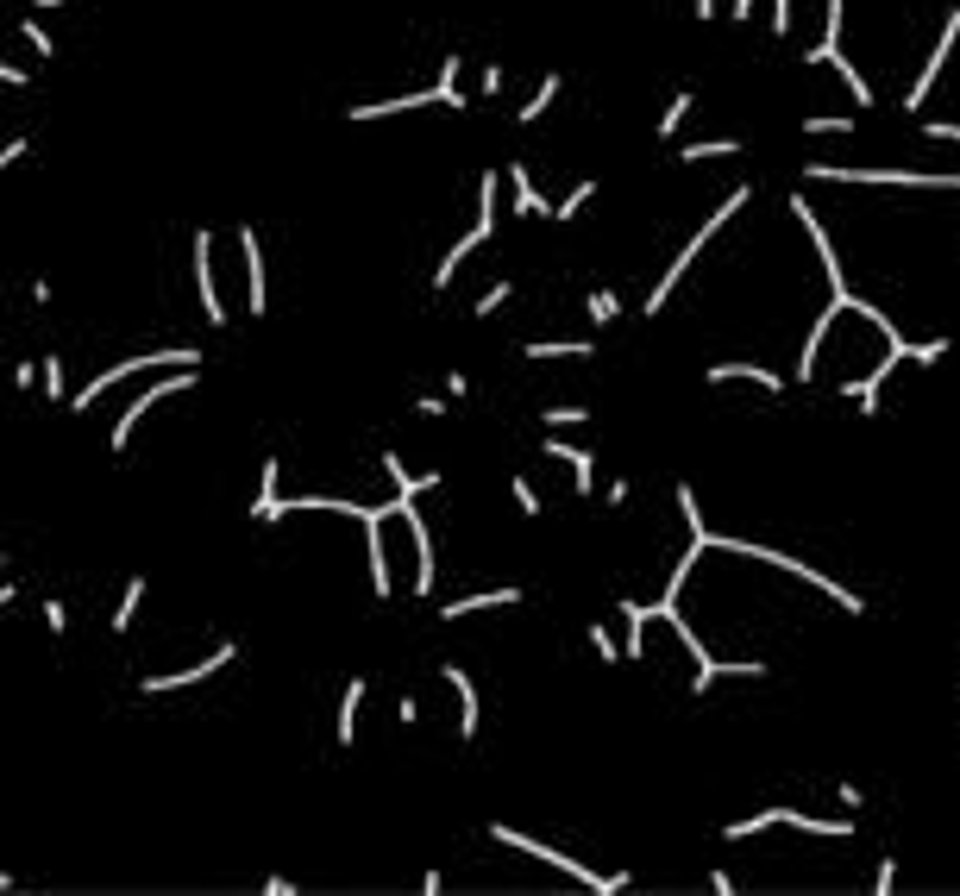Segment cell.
I'll return each instance as SVG.
<instances>
[{
	"instance_id": "cell-49",
	"label": "cell",
	"mask_w": 960,
	"mask_h": 896,
	"mask_svg": "<svg viewBox=\"0 0 960 896\" xmlns=\"http://www.w3.org/2000/svg\"><path fill=\"white\" fill-rule=\"evenodd\" d=\"M603 501H609V508H622V501H628V476H615V483L603 489Z\"/></svg>"
},
{
	"instance_id": "cell-27",
	"label": "cell",
	"mask_w": 960,
	"mask_h": 896,
	"mask_svg": "<svg viewBox=\"0 0 960 896\" xmlns=\"http://www.w3.org/2000/svg\"><path fill=\"white\" fill-rule=\"evenodd\" d=\"M20 38H26V50L38 57V63H51L57 57V38H51V25H45V13H20Z\"/></svg>"
},
{
	"instance_id": "cell-52",
	"label": "cell",
	"mask_w": 960,
	"mask_h": 896,
	"mask_svg": "<svg viewBox=\"0 0 960 896\" xmlns=\"http://www.w3.org/2000/svg\"><path fill=\"white\" fill-rule=\"evenodd\" d=\"M691 13L697 20H722V0H691Z\"/></svg>"
},
{
	"instance_id": "cell-44",
	"label": "cell",
	"mask_w": 960,
	"mask_h": 896,
	"mask_svg": "<svg viewBox=\"0 0 960 896\" xmlns=\"http://www.w3.org/2000/svg\"><path fill=\"white\" fill-rule=\"evenodd\" d=\"M32 383H38V371H32V358H20V364H13V389L32 396Z\"/></svg>"
},
{
	"instance_id": "cell-37",
	"label": "cell",
	"mask_w": 960,
	"mask_h": 896,
	"mask_svg": "<svg viewBox=\"0 0 960 896\" xmlns=\"http://www.w3.org/2000/svg\"><path fill=\"white\" fill-rule=\"evenodd\" d=\"M772 13H766V25H772V38H791V25H797V13H791V0H766Z\"/></svg>"
},
{
	"instance_id": "cell-45",
	"label": "cell",
	"mask_w": 960,
	"mask_h": 896,
	"mask_svg": "<svg viewBox=\"0 0 960 896\" xmlns=\"http://www.w3.org/2000/svg\"><path fill=\"white\" fill-rule=\"evenodd\" d=\"M396 722H403V727L421 722V697H396Z\"/></svg>"
},
{
	"instance_id": "cell-7",
	"label": "cell",
	"mask_w": 960,
	"mask_h": 896,
	"mask_svg": "<svg viewBox=\"0 0 960 896\" xmlns=\"http://www.w3.org/2000/svg\"><path fill=\"white\" fill-rule=\"evenodd\" d=\"M195 376H202V371H164V376L152 383V389H145V396H132L127 408H120V421H113V433H107V446L127 458V451H132V433H139V421L152 414L157 401H170V396H182V389H195Z\"/></svg>"
},
{
	"instance_id": "cell-8",
	"label": "cell",
	"mask_w": 960,
	"mask_h": 896,
	"mask_svg": "<svg viewBox=\"0 0 960 896\" xmlns=\"http://www.w3.org/2000/svg\"><path fill=\"white\" fill-rule=\"evenodd\" d=\"M389 521H396V496L364 508V558H371V590L377 602L396 596V571H389Z\"/></svg>"
},
{
	"instance_id": "cell-11",
	"label": "cell",
	"mask_w": 960,
	"mask_h": 896,
	"mask_svg": "<svg viewBox=\"0 0 960 896\" xmlns=\"http://www.w3.org/2000/svg\"><path fill=\"white\" fill-rule=\"evenodd\" d=\"M960 45V7H948V20H941V38H935V50L923 57V70H916V82L904 88V113H923V100H929V88L941 82V70H948V57H955Z\"/></svg>"
},
{
	"instance_id": "cell-40",
	"label": "cell",
	"mask_w": 960,
	"mask_h": 896,
	"mask_svg": "<svg viewBox=\"0 0 960 896\" xmlns=\"http://www.w3.org/2000/svg\"><path fill=\"white\" fill-rule=\"evenodd\" d=\"M26 150H32V138H26V132H13V138H7V145H0V175L13 170V164H20V157H26Z\"/></svg>"
},
{
	"instance_id": "cell-24",
	"label": "cell",
	"mask_w": 960,
	"mask_h": 896,
	"mask_svg": "<svg viewBox=\"0 0 960 896\" xmlns=\"http://www.w3.org/2000/svg\"><path fill=\"white\" fill-rule=\"evenodd\" d=\"M691 113H697V95H691V88H679V95L665 100V113H659V125H653V132H659V145H672V138H679V125L691 120Z\"/></svg>"
},
{
	"instance_id": "cell-19",
	"label": "cell",
	"mask_w": 960,
	"mask_h": 896,
	"mask_svg": "<svg viewBox=\"0 0 960 896\" xmlns=\"http://www.w3.org/2000/svg\"><path fill=\"white\" fill-rule=\"evenodd\" d=\"M145 596H152V577L132 571V577H127V590H120V608L107 615V633H113V640H127L132 627H139V615H145Z\"/></svg>"
},
{
	"instance_id": "cell-13",
	"label": "cell",
	"mask_w": 960,
	"mask_h": 896,
	"mask_svg": "<svg viewBox=\"0 0 960 896\" xmlns=\"http://www.w3.org/2000/svg\"><path fill=\"white\" fill-rule=\"evenodd\" d=\"M239 264H245V314H264L271 307V264H264L257 226H239Z\"/></svg>"
},
{
	"instance_id": "cell-18",
	"label": "cell",
	"mask_w": 960,
	"mask_h": 896,
	"mask_svg": "<svg viewBox=\"0 0 960 896\" xmlns=\"http://www.w3.org/2000/svg\"><path fill=\"white\" fill-rule=\"evenodd\" d=\"M503 175H508V195H515L508 214H521V220H553V201L540 195V182L528 175V164H508Z\"/></svg>"
},
{
	"instance_id": "cell-47",
	"label": "cell",
	"mask_w": 960,
	"mask_h": 896,
	"mask_svg": "<svg viewBox=\"0 0 960 896\" xmlns=\"http://www.w3.org/2000/svg\"><path fill=\"white\" fill-rule=\"evenodd\" d=\"M26 295H32V307H51V295H57V289L45 282V276H32V289H26Z\"/></svg>"
},
{
	"instance_id": "cell-17",
	"label": "cell",
	"mask_w": 960,
	"mask_h": 896,
	"mask_svg": "<svg viewBox=\"0 0 960 896\" xmlns=\"http://www.w3.org/2000/svg\"><path fill=\"white\" fill-rule=\"evenodd\" d=\"M490 608H521V590L503 583V590H483V596H453L433 608V621H465V615H490Z\"/></svg>"
},
{
	"instance_id": "cell-56",
	"label": "cell",
	"mask_w": 960,
	"mask_h": 896,
	"mask_svg": "<svg viewBox=\"0 0 960 896\" xmlns=\"http://www.w3.org/2000/svg\"><path fill=\"white\" fill-rule=\"evenodd\" d=\"M0 571H7V552H0Z\"/></svg>"
},
{
	"instance_id": "cell-25",
	"label": "cell",
	"mask_w": 960,
	"mask_h": 896,
	"mask_svg": "<svg viewBox=\"0 0 960 896\" xmlns=\"http://www.w3.org/2000/svg\"><path fill=\"white\" fill-rule=\"evenodd\" d=\"M458 70H465V57H440V82H433V88H440V100H446V113H465V107H471V100H465V88H458Z\"/></svg>"
},
{
	"instance_id": "cell-55",
	"label": "cell",
	"mask_w": 960,
	"mask_h": 896,
	"mask_svg": "<svg viewBox=\"0 0 960 896\" xmlns=\"http://www.w3.org/2000/svg\"><path fill=\"white\" fill-rule=\"evenodd\" d=\"M0 891H20V877H13V872H0Z\"/></svg>"
},
{
	"instance_id": "cell-43",
	"label": "cell",
	"mask_w": 960,
	"mask_h": 896,
	"mask_svg": "<svg viewBox=\"0 0 960 896\" xmlns=\"http://www.w3.org/2000/svg\"><path fill=\"white\" fill-rule=\"evenodd\" d=\"M722 13H729L734 25H747V20L759 13V0H722Z\"/></svg>"
},
{
	"instance_id": "cell-4",
	"label": "cell",
	"mask_w": 960,
	"mask_h": 896,
	"mask_svg": "<svg viewBox=\"0 0 960 896\" xmlns=\"http://www.w3.org/2000/svg\"><path fill=\"white\" fill-rule=\"evenodd\" d=\"M490 840H496V847H508V852H521V859H533V865H553V872H565L572 884H584V891H597V896L628 891V872H597V865H584V859H572V852L533 840V834H515L508 822H490Z\"/></svg>"
},
{
	"instance_id": "cell-46",
	"label": "cell",
	"mask_w": 960,
	"mask_h": 896,
	"mask_svg": "<svg viewBox=\"0 0 960 896\" xmlns=\"http://www.w3.org/2000/svg\"><path fill=\"white\" fill-rule=\"evenodd\" d=\"M483 100L490 95H503V63H483V88H478Z\"/></svg>"
},
{
	"instance_id": "cell-53",
	"label": "cell",
	"mask_w": 960,
	"mask_h": 896,
	"mask_svg": "<svg viewBox=\"0 0 960 896\" xmlns=\"http://www.w3.org/2000/svg\"><path fill=\"white\" fill-rule=\"evenodd\" d=\"M32 13H63V7H70V0H26Z\"/></svg>"
},
{
	"instance_id": "cell-38",
	"label": "cell",
	"mask_w": 960,
	"mask_h": 896,
	"mask_svg": "<svg viewBox=\"0 0 960 896\" xmlns=\"http://www.w3.org/2000/svg\"><path fill=\"white\" fill-rule=\"evenodd\" d=\"M540 421H547V433H559V426H584L590 421V408H547Z\"/></svg>"
},
{
	"instance_id": "cell-2",
	"label": "cell",
	"mask_w": 960,
	"mask_h": 896,
	"mask_svg": "<svg viewBox=\"0 0 960 896\" xmlns=\"http://www.w3.org/2000/svg\"><path fill=\"white\" fill-rule=\"evenodd\" d=\"M709 552H729V558H759V565H772V571H791L804 577L809 590H823V596L841 608V615H866V596L860 590H848V583H835L829 571H816V565H804V558H784V552L759 546V540H734V533H709Z\"/></svg>"
},
{
	"instance_id": "cell-34",
	"label": "cell",
	"mask_w": 960,
	"mask_h": 896,
	"mask_svg": "<svg viewBox=\"0 0 960 896\" xmlns=\"http://www.w3.org/2000/svg\"><path fill=\"white\" fill-rule=\"evenodd\" d=\"M854 125H860L854 113H809V120H804V132H809V138H823V132H835V138H848Z\"/></svg>"
},
{
	"instance_id": "cell-30",
	"label": "cell",
	"mask_w": 960,
	"mask_h": 896,
	"mask_svg": "<svg viewBox=\"0 0 960 896\" xmlns=\"http://www.w3.org/2000/svg\"><path fill=\"white\" fill-rule=\"evenodd\" d=\"M528 358H597L590 339H528Z\"/></svg>"
},
{
	"instance_id": "cell-9",
	"label": "cell",
	"mask_w": 960,
	"mask_h": 896,
	"mask_svg": "<svg viewBox=\"0 0 960 896\" xmlns=\"http://www.w3.org/2000/svg\"><path fill=\"white\" fill-rule=\"evenodd\" d=\"M227 665H239V640H220V646L207 652V658H195V665H182V671L139 677V690H145V697H177V690H195V683H207L214 671H227Z\"/></svg>"
},
{
	"instance_id": "cell-6",
	"label": "cell",
	"mask_w": 960,
	"mask_h": 896,
	"mask_svg": "<svg viewBox=\"0 0 960 896\" xmlns=\"http://www.w3.org/2000/svg\"><path fill=\"white\" fill-rule=\"evenodd\" d=\"M797 827V834H823V840H848L854 822H835V815H804V809H759V815H741V822L722 827V840H754L766 827Z\"/></svg>"
},
{
	"instance_id": "cell-28",
	"label": "cell",
	"mask_w": 960,
	"mask_h": 896,
	"mask_svg": "<svg viewBox=\"0 0 960 896\" xmlns=\"http://www.w3.org/2000/svg\"><path fill=\"white\" fill-rule=\"evenodd\" d=\"M679 164H709V157H741V138H697V145L672 150Z\"/></svg>"
},
{
	"instance_id": "cell-51",
	"label": "cell",
	"mask_w": 960,
	"mask_h": 896,
	"mask_svg": "<svg viewBox=\"0 0 960 896\" xmlns=\"http://www.w3.org/2000/svg\"><path fill=\"white\" fill-rule=\"evenodd\" d=\"M264 896H296V877H264Z\"/></svg>"
},
{
	"instance_id": "cell-21",
	"label": "cell",
	"mask_w": 960,
	"mask_h": 896,
	"mask_svg": "<svg viewBox=\"0 0 960 896\" xmlns=\"http://www.w3.org/2000/svg\"><path fill=\"white\" fill-rule=\"evenodd\" d=\"M364 697H371V683H364V677H346L339 709H333V740H339V747H352L358 740V709H364Z\"/></svg>"
},
{
	"instance_id": "cell-48",
	"label": "cell",
	"mask_w": 960,
	"mask_h": 896,
	"mask_svg": "<svg viewBox=\"0 0 960 896\" xmlns=\"http://www.w3.org/2000/svg\"><path fill=\"white\" fill-rule=\"evenodd\" d=\"M446 396H453V401H465V396H471V376H465V371H453V376H446Z\"/></svg>"
},
{
	"instance_id": "cell-16",
	"label": "cell",
	"mask_w": 960,
	"mask_h": 896,
	"mask_svg": "<svg viewBox=\"0 0 960 896\" xmlns=\"http://www.w3.org/2000/svg\"><path fill=\"white\" fill-rule=\"evenodd\" d=\"M440 677L453 683V697H458V740L471 747V740H478V727H483V697H478V683H471V671H458V665H440Z\"/></svg>"
},
{
	"instance_id": "cell-10",
	"label": "cell",
	"mask_w": 960,
	"mask_h": 896,
	"mask_svg": "<svg viewBox=\"0 0 960 896\" xmlns=\"http://www.w3.org/2000/svg\"><path fill=\"white\" fill-rule=\"evenodd\" d=\"M189 276H195V301H202V320L207 326H227V301H220V276H214V232H195L189 239Z\"/></svg>"
},
{
	"instance_id": "cell-1",
	"label": "cell",
	"mask_w": 960,
	"mask_h": 896,
	"mask_svg": "<svg viewBox=\"0 0 960 896\" xmlns=\"http://www.w3.org/2000/svg\"><path fill=\"white\" fill-rule=\"evenodd\" d=\"M747 201H754V182H734V195L722 201V207H716V214H709V220L697 226V232H691V239H684V245H679V257L665 264V276H659L653 289H647V301H640V314H659V307L672 301V289H679V282H684L691 270H697V257H704V251L716 245V232H722V226H729L734 214L747 207Z\"/></svg>"
},
{
	"instance_id": "cell-12",
	"label": "cell",
	"mask_w": 960,
	"mask_h": 896,
	"mask_svg": "<svg viewBox=\"0 0 960 896\" xmlns=\"http://www.w3.org/2000/svg\"><path fill=\"white\" fill-rule=\"evenodd\" d=\"M797 63H809V70H835V75H841V88L854 95V107H873V82H866V75H860L854 63H848L841 38H823V45H809L804 57H797Z\"/></svg>"
},
{
	"instance_id": "cell-42",
	"label": "cell",
	"mask_w": 960,
	"mask_h": 896,
	"mask_svg": "<svg viewBox=\"0 0 960 896\" xmlns=\"http://www.w3.org/2000/svg\"><path fill=\"white\" fill-rule=\"evenodd\" d=\"M446 401L453 396H415V414H421V421H446Z\"/></svg>"
},
{
	"instance_id": "cell-31",
	"label": "cell",
	"mask_w": 960,
	"mask_h": 896,
	"mask_svg": "<svg viewBox=\"0 0 960 896\" xmlns=\"http://www.w3.org/2000/svg\"><path fill=\"white\" fill-rule=\"evenodd\" d=\"M584 314H590V326H615L622 320V295H615V289H590V295H584Z\"/></svg>"
},
{
	"instance_id": "cell-36",
	"label": "cell",
	"mask_w": 960,
	"mask_h": 896,
	"mask_svg": "<svg viewBox=\"0 0 960 896\" xmlns=\"http://www.w3.org/2000/svg\"><path fill=\"white\" fill-rule=\"evenodd\" d=\"M508 496H515V508H521L528 521H533V514H540V489H533L528 476H508Z\"/></svg>"
},
{
	"instance_id": "cell-23",
	"label": "cell",
	"mask_w": 960,
	"mask_h": 896,
	"mask_svg": "<svg viewBox=\"0 0 960 896\" xmlns=\"http://www.w3.org/2000/svg\"><path fill=\"white\" fill-rule=\"evenodd\" d=\"M559 95H565V75L547 70V75H540V88H533V95L521 100V107H515V125H540L547 113H553V100H559Z\"/></svg>"
},
{
	"instance_id": "cell-14",
	"label": "cell",
	"mask_w": 960,
	"mask_h": 896,
	"mask_svg": "<svg viewBox=\"0 0 960 896\" xmlns=\"http://www.w3.org/2000/svg\"><path fill=\"white\" fill-rule=\"evenodd\" d=\"M540 451H547V458H559V464H572V489H578V501L597 496V451H590V446H572V439L547 433V439H540Z\"/></svg>"
},
{
	"instance_id": "cell-22",
	"label": "cell",
	"mask_w": 960,
	"mask_h": 896,
	"mask_svg": "<svg viewBox=\"0 0 960 896\" xmlns=\"http://www.w3.org/2000/svg\"><path fill=\"white\" fill-rule=\"evenodd\" d=\"M734 376H741V383H759V389H766V396H784V376L779 371H766V364H747V358H722V364H709V383H734Z\"/></svg>"
},
{
	"instance_id": "cell-29",
	"label": "cell",
	"mask_w": 960,
	"mask_h": 896,
	"mask_svg": "<svg viewBox=\"0 0 960 896\" xmlns=\"http://www.w3.org/2000/svg\"><path fill=\"white\" fill-rule=\"evenodd\" d=\"M590 201H597V175H584V182H578V189H572L565 201H553V220H559V226L584 220V207H590Z\"/></svg>"
},
{
	"instance_id": "cell-5",
	"label": "cell",
	"mask_w": 960,
	"mask_h": 896,
	"mask_svg": "<svg viewBox=\"0 0 960 896\" xmlns=\"http://www.w3.org/2000/svg\"><path fill=\"white\" fill-rule=\"evenodd\" d=\"M804 182H873V189H960V175L941 170H848V164H804Z\"/></svg>"
},
{
	"instance_id": "cell-3",
	"label": "cell",
	"mask_w": 960,
	"mask_h": 896,
	"mask_svg": "<svg viewBox=\"0 0 960 896\" xmlns=\"http://www.w3.org/2000/svg\"><path fill=\"white\" fill-rule=\"evenodd\" d=\"M152 371H202V351L195 346H157V351H139V358H120V364H107L95 383H82L76 396H70V414H88L101 396H113L120 383L132 376H152Z\"/></svg>"
},
{
	"instance_id": "cell-35",
	"label": "cell",
	"mask_w": 960,
	"mask_h": 896,
	"mask_svg": "<svg viewBox=\"0 0 960 896\" xmlns=\"http://www.w3.org/2000/svg\"><path fill=\"white\" fill-rule=\"evenodd\" d=\"M38 615H45V633H51V640H63V633H70V602H63V596H45V602H38Z\"/></svg>"
},
{
	"instance_id": "cell-54",
	"label": "cell",
	"mask_w": 960,
	"mask_h": 896,
	"mask_svg": "<svg viewBox=\"0 0 960 896\" xmlns=\"http://www.w3.org/2000/svg\"><path fill=\"white\" fill-rule=\"evenodd\" d=\"M13 602H20V583H0V615H7Z\"/></svg>"
},
{
	"instance_id": "cell-33",
	"label": "cell",
	"mask_w": 960,
	"mask_h": 896,
	"mask_svg": "<svg viewBox=\"0 0 960 896\" xmlns=\"http://www.w3.org/2000/svg\"><path fill=\"white\" fill-rule=\"evenodd\" d=\"M508 301H515V282L503 276V282H490V289H483V295L471 301V314H478V320H490V314H503Z\"/></svg>"
},
{
	"instance_id": "cell-20",
	"label": "cell",
	"mask_w": 960,
	"mask_h": 896,
	"mask_svg": "<svg viewBox=\"0 0 960 896\" xmlns=\"http://www.w3.org/2000/svg\"><path fill=\"white\" fill-rule=\"evenodd\" d=\"M283 483V458H264V476H257V501H252V521L257 526H277L283 514H289V501L277 496Z\"/></svg>"
},
{
	"instance_id": "cell-39",
	"label": "cell",
	"mask_w": 960,
	"mask_h": 896,
	"mask_svg": "<svg viewBox=\"0 0 960 896\" xmlns=\"http://www.w3.org/2000/svg\"><path fill=\"white\" fill-rule=\"evenodd\" d=\"M955 351V339H929V346H910V364H941Z\"/></svg>"
},
{
	"instance_id": "cell-15",
	"label": "cell",
	"mask_w": 960,
	"mask_h": 896,
	"mask_svg": "<svg viewBox=\"0 0 960 896\" xmlns=\"http://www.w3.org/2000/svg\"><path fill=\"white\" fill-rule=\"evenodd\" d=\"M415 107H446L440 88H415V95H383V100H364V107H346V120L352 125H371V120H403Z\"/></svg>"
},
{
	"instance_id": "cell-50",
	"label": "cell",
	"mask_w": 960,
	"mask_h": 896,
	"mask_svg": "<svg viewBox=\"0 0 960 896\" xmlns=\"http://www.w3.org/2000/svg\"><path fill=\"white\" fill-rule=\"evenodd\" d=\"M835 797L848 802V809H860V802H866V790H860V784H835Z\"/></svg>"
},
{
	"instance_id": "cell-41",
	"label": "cell",
	"mask_w": 960,
	"mask_h": 896,
	"mask_svg": "<svg viewBox=\"0 0 960 896\" xmlns=\"http://www.w3.org/2000/svg\"><path fill=\"white\" fill-rule=\"evenodd\" d=\"M898 891V859H879V872H873V896H891Z\"/></svg>"
},
{
	"instance_id": "cell-26",
	"label": "cell",
	"mask_w": 960,
	"mask_h": 896,
	"mask_svg": "<svg viewBox=\"0 0 960 896\" xmlns=\"http://www.w3.org/2000/svg\"><path fill=\"white\" fill-rule=\"evenodd\" d=\"M38 389L51 408H70V371H63V358H38Z\"/></svg>"
},
{
	"instance_id": "cell-32",
	"label": "cell",
	"mask_w": 960,
	"mask_h": 896,
	"mask_svg": "<svg viewBox=\"0 0 960 896\" xmlns=\"http://www.w3.org/2000/svg\"><path fill=\"white\" fill-rule=\"evenodd\" d=\"M584 640H590V652H597L603 665H628V652H622V640H615V633H609L603 621H590V627H584Z\"/></svg>"
}]
</instances>
